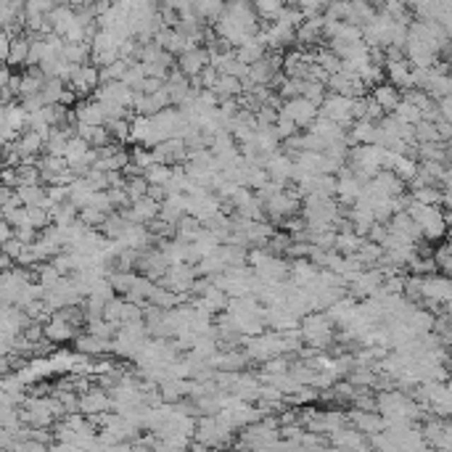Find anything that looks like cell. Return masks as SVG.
<instances>
[{
    "instance_id": "1",
    "label": "cell",
    "mask_w": 452,
    "mask_h": 452,
    "mask_svg": "<svg viewBox=\"0 0 452 452\" xmlns=\"http://www.w3.org/2000/svg\"><path fill=\"white\" fill-rule=\"evenodd\" d=\"M407 211H410L412 220L421 225L423 238H429V241H439V238L447 236L450 222H447V214H442L439 204H421V201L412 199L410 209Z\"/></svg>"
},
{
    "instance_id": "2",
    "label": "cell",
    "mask_w": 452,
    "mask_h": 452,
    "mask_svg": "<svg viewBox=\"0 0 452 452\" xmlns=\"http://www.w3.org/2000/svg\"><path fill=\"white\" fill-rule=\"evenodd\" d=\"M333 325L336 323L328 318L325 310H315L310 315L301 318V336H304V344L307 347H315V349H325L336 342V333H333Z\"/></svg>"
},
{
    "instance_id": "3",
    "label": "cell",
    "mask_w": 452,
    "mask_h": 452,
    "mask_svg": "<svg viewBox=\"0 0 452 452\" xmlns=\"http://www.w3.org/2000/svg\"><path fill=\"white\" fill-rule=\"evenodd\" d=\"M196 278H199V270L193 262H175V265H170V270L164 272V278H159V283H164L167 289L182 294V296H191Z\"/></svg>"
},
{
    "instance_id": "4",
    "label": "cell",
    "mask_w": 452,
    "mask_h": 452,
    "mask_svg": "<svg viewBox=\"0 0 452 452\" xmlns=\"http://www.w3.org/2000/svg\"><path fill=\"white\" fill-rule=\"evenodd\" d=\"M320 114L323 117H328V120L339 122L342 127L349 130L352 124H354V98L349 95H342V93H331V95H325V100L320 103Z\"/></svg>"
},
{
    "instance_id": "5",
    "label": "cell",
    "mask_w": 452,
    "mask_h": 452,
    "mask_svg": "<svg viewBox=\"0 0 452 452\" xmlns=\"http://www.w3.org/2000/svg\"><path fill=\"white\" fill-rule=\"evenodd\" d=\"M392 30H394V16L386 11H376L365 27H362V37L371 48H386L392 42Z\"/></svg>"
},
{
    "instance_id": "6",
    "label": "cell",
    "mask_w": 452,
    "mask_h": 452,
    "mask_svg": "<svg viewBox=\"0 0 452 452\" xmlns=\"http://www.w3.org/2000/svg\"><path fill=\"white\" fill-rule=\"evenodd\" d=\"M281 117L294 120L299 127H310L312 122L320 117V106H318L315 100L304 98V95H299V98H289L286 103H281Z\"/></svg>"
},
{
    "instance_id": "7",
    "label": "cell",
    "mask_w": 452,
    "mask_h": 452,
    "mask_svg": "<svg viewBox=\"0 0 452 452\" xmlns=\"http://www.w3.org/2000/svg\"><path fill=\"white\" fill-rule=\"evenodd\" d=\"M77 323H71L64 312H53L48 320H45V339L50 344H66V342H74L80 333H77Z\"/></svg>"
},
{
    "instance_id": "8",
    "label": "cell",
    "mask_w": 452,
    "mask_h": 452,
    "mask_svg": "<svg viewBox=\"0 0 452 452\" xmlns=\"http://www.w3.org/2000/svg\"><path fill=\"white\" fill-rule=\"evenodd\" d=\"M100 85V69L95 64H77L69 77V88L77 95H93Z\"/></svg>"
},
{
    "instance_id": "9",
    "label": "cell",
    "mask_w": 452,
    "mask_h": 452,
    "mask_svg": "<svg viewBox=\"0 0 452 452\" xmlns=\"http://www.w3.org/2000/svg\"><path fill=\"white\" fill-rule=\"evenodd\" d=\"M209 64H211V50L204 48V45H193V48L182 50L180 56H178V69H180L185 77H199Z\"/></svg>"
},
{
    "instance_id": "10",
    "label": "cell",
    "mask_w": 452,
    "mask_h": 452,
    "mask_svg": "<svg viewBox=\"0 0 452 452\" xmlns=\"http://www.w3.org/2000/svg\"><path fill=\"white\" fill-rule=\"evenodd\" d=\"M328 91L342 93V95H349V98H360V95H365L368 85L362 82V77L357 74V71L342 69V71H336V74H331V80H328Z\"/></svg>"
},
{
    "instance_id": "11",
    "label": "cell",
    "mask_w": 452,
    "mask_h": 452,
    "mask_svg": "<svg viewBox=\"0 0 452 452\" xmlns=\"http://www.w3.org/2000/svg\"><path fill=\"white\" fill-rule=\"evenodd\" d=\"M347 418H349V426L360 429V431L368 434V436L386 429V418H383L378 410H362V407H354V410L347 412Z\"/></svg>"
},
{
    "instance_id": "12",
    "label": "cell",
    "mask_w": 452,
    "mask_h": 452,
    "mask_svg": "<svg viewBox=\"0 0 452 452\" xmlns=\"http://www.w3.org/2000/svg\"><path fill=\"white\" fill-rule=\"evenodd\" d=\"M124 211V217L130 222H143V225H149L151 220H156L159 217V211H161V201H156L153 196H143V199L138 201H132L127 209H122Z\"/></svg>"
},
{
    "instance_id": "13",
    "label": "cell",
    "mask_w": 452,
    "mask_h": 452,
    "mask_svg": "<svg viewBox=\"0 0 452 452\" xmlns=\"http://www.w3.org/2000/svg\"><path fill=\"white\" fill-rule=\"evenodd\" d=\"M294 167H296V161H294L291 153H286V151H275V153H270V159L265 161V170L270 172L272 180L278 182H291L294 178Z\"/></svg>"
},
{
    "instance_id": "14",
    "label": "cell",
    "mask_w": 452,
    "mask_h": 452,
    "mask_svg": "<svg viewBox=\"0 0 452 452\" xmlns=\"http://www.w3.org/2000/svg\"><path fill=\"white\" fill-rule=\"evenodd\" d=\"M114 407V400H111L109 392H100V389H85L80 394V412H85L88 418L91 415H100V412H106Z\"/></svg>"
},
{
    "instance_id": "15",
    "label": "cell",
    "mask_w": 452,
    "mask_h": 452,
    "mask_svg": "<svg viewBox=\"0 0 452 452\" xmlns=\"http://www.w3.org/2000/svg\"><path fill=\"white\" fill-rule=\"evenodd\" d=\"M323 27H325V13H315V16H304V21L296 30V45H318L323 40Z\"/></svg>"
},
{
    "instance_id": "16",
    "label": "cell",
    "mask_w": 452,
    "mask_h": 452,
    "mask_svg": "<svg viewBox=\"0 0 452 452\" xmlns=\"http://www.w3.org/2000/svg\"><path fill=\"white\" fill-rule=\"evenodd\" d=\"M48 21H50V27H53V32H56V35L66 37L71 27L77 24V8H74V6H69V3H59V6H56V8L48 13Z\"/></svg>"
},
{
    "instance_id": "17",
    "label": "cell",
    "mask_w": 452,
    "mask_h": 452,
    "mask_svg": "<svg viewBox=\"0 0 452 452\" xmlns=\"http://www.w3.org/2000/svg\"><path fill=\"white\" fill-rule=\"evenodd\" d=\"M386 80L397 85L400 91H407L412 88V64L410 59H397V61H386Z\"/></svg>"
},
{
    "instance_id": "18",
    "label": "cell",
    "mask_w": 452,
    "mask_h": 452,
    "mask_svg": "<svg viewBox=\"0 0 452 452\" xmlns=\"http://www.w3.org/2000/svg\"><path fill=\"white\" fill-rule=\"evenodd\" d=\"M74 344H77V352L80 354H88V357H98V354H106V352H111V347H114V339H100V336H95V333H80L77 339H74Z\"/></svg>"
},
{
    "instance_id": "19",
    "label": "cell",
    "mask_w": 452,
    "mask_h": 452,
    "mask_svg": "<svg viewBox=\"0 0 452 452\" xmlns=\"http://www.w3.org/2000/svg\"><path fill=\"white\" fill-rule=\"evenodd\" d=\"M371 182L381 196H402L405 193V180L394 170H381Z\"/></svg>"
},
{
    "instance_id": "20",
    "label": "cell",
    "mask_w": 452,
    "mask_h": 452,
    "mask_svg": "<svg viewBox=\"0 0 452 452\" xmlns=\"http://www.w3.org/2000/svg\"><path fill=\"white\" fill-rule=\"evenodd\" d=\"M77 135H82V138L91 143V146H95V149H103V146H109V143L114 141L106 124H88V122H77Z\"/></svg>"
},
{
    "instance_id": "21",
    "label": "cell",
    "mask_w": 452,
    "mask_h": 452,
    "mask_svg": "<svg viewBox=\"0 0 452 452\" xmlns=\"http://www.w3.org/2000/svg\"><path fill=\"white\" fill-rule=\"evenodd\" d=\"M373 98L381 103V109L386 111V114H394V109L402 103V93L392 82H381V85L373 88Z\"/></svg>"
},
{
    "instance_id": "22",
    "label": "cell",
    "mask_w": 452,
    "mask_h": 452,
    "mask_svg": "<svg viewBox=\"0 0 452 452\" xmlns=\"http://www.w3.org/2000/svg\"><path fill=\"white\" fill-rule=\"evenodd\" d=\"M74 117L77 122H88V124H106V111L100 106V100H85V103H77L74 109Z\"/></svg>"
},
{
    "instance_id": "23",
    "label": "cell",
    "mask_w": 452,
    "mask_h": 452,
    "mask_svg": "<svg viewBox=\"0 0 452 452\" xmlns=\"http://www.w3.org/2000/svg\"><path fill=\"white\" fill-rule=\"evenodd\" d=\"M211 91L217 93L220 100H222V98H238L241 93H246V88H243L241 77H236V74H220Z\"/></svg>"
},
{
    "instance_id": "24",
    "label": "cell",
    "mask_w": 452,
    "mask_h": 452,
    "mask_svg": "<svg viewBox=\"0 0 452 452\" xmlns=\"http://www.w3.org/2000/svg\"><path fill=\"white\" fill-rule=\"evenodd\" d=\"M30 48H32L30 37H24V35L13 37V45H11V53H8V59H6V64H8V66H30Z\"/></svg>"
},
{
    "instance_id": "25",
    "label": "cell",
    "mask_w": 452,
    "mask_h": 452,
    "mask_svg": "<svg viewBox=\"0 0 452 452\" xmlns=\"http://www.w3.org/2000/svg\"><path fill=\"white\" fill-rule=\"evenodd\" d=\"M50 217H53V225H61V228H66L71 222L80 220V209L71 204L69 199L66 201H59L53 209H50Z\"/></svg>"
},
{
    "instance_id": "26",
    "label": "cell",
    "mask_w": 452,
    "mask_h": 452,
    "mask_svg": "<svg viewBox=\"0 0 452 452\" xmlns=\"http://www.w3.org/2000/svg\"><path fill=\"white\" fill-rule=\"evenodd\" d=\"M362 243H365V238H362L360 233L339 231L336 233V246H333V249L339 251V254H357V251L362 249Z\"/></svg>"
},
{
    "instance_id": "27",
    "label": "cell",
    "mask_w": 452,
    "mask_h": 452,
    "mask_svg": "<svg viewBox=\"0 0 452 452\" xmlns=\"http://www.w3.org/2000/svg\"><path fill=\"white\" fill-rule=\"evenodd\" d=\"M392 170L400 175L405 182H410L415 175H418V170H421V164L415 161V156H410V153H397L394 156V164H392Z\"/></svg>"
},
{
    "instance_id": "28",
    "label": "cell",
    "mask_w": 452,
    "mask_h": 452,
    "mask_svg": "<svg viewBox=\"0 0 452 452\" xmlns=\"http://www.w3.org/2000/svg\"><path fill=\"white\" fill-rule=\"evenodd\" d=\"M35 278H37V283H40L45 291H50V289H56L61 283V275L59 267L53 265V262H48V265H35Z\"/></svg>"
},
{
    "instance_id": "29",
    "label": "cell",
    "mask_w": 452,
    "mask_h": 452,
    "mask_svg": "<svg viewBox=\"0 0 452 452\" xmlns=\"http://www.w3.org/2000/svg\"><path fill=\"white\" fill-rule=\"evenodd\" d=\"M172 175H175V167L172 164H164V161H156L153 167L143 172V178L151 182V185H167L172 180Z\"/></svg>"
},
{
    "instance_id": "30",
    "label": "cell",
    "mask_w": 452,
    "mask_h": 452,
    "mask_svg": "<svg viewBox=\"0 0 452 452\" xmlns=\"http://www.w3.org/2000/svg\"><path fill=\"white\" fill-rule=\"evenodd\" d=\"M64 59L71 64H91V42H66Z\"/></svg>"
},
{
    "instance_id": "31",
    "label": "cell",
    "mask_w": 452,
    "mask_h": 452,
    "mask_svg": "<svg viewBox=\"0 0 452 452\" xmlns=\"http://www.w3.org/2000/svg\"><path fill=\"white\" fill-rule=\"evenodd\" d=\"M415 141L418 143H444L442 132L436 127V122H429V120H421L415 124Z\"/></svg>"
},
{
    "instance_id": "32",
    "label": "cell",
    "mask_w": 452,
    "mask_h": 452,
    "mask_svg": "<svg viewBox=\"0 0 452 452\" xmlns=\"http://www.w3.org/2000/svg\"><path fill=\"white\" fill-rule=\"evenodd\" d=\"M410 196L415 201H421V204H442L444 201V191L439 185H421V188H412Z\"/></svg>"
},
{
    "instance_id": "33",
    "label": "cell",
    "mask_w": 452,
    "mask_h": 452,
    "mask_svg": "<svg viewBox=\"0 0 452 452\" xmlns=\"http://www.w3.org/2000/svg\"><path fill=\"white\" fill-rule=\"evenodd\" d=\"M394 117L400 122H407V124H418V122L423 120V111L415 106V103H410V100L402 98V103L394 109Z\"/></svg>"
},
{
    "instance_id": "34",
    "label": "cell",
    "mask_w": 452,
    "mask_h": 452,
    "mask_svg": "<svg viewBox=\"0 0 452 452\" xmlns=\"http://www.w3.org/2000/svg\"><path fill=\"white\" fill-rule=\"evenodd\" d=\"M64 80L61 77H48L45 85H42V98L45 103H61V95H64Z\"/></svg>"
},
{
    "instance_id": "35",
    "label": "cell",
    "mask_w": 452,
    "mask_h": 452,
    "mask_svg": "<svg viewBox=\"0 0 452 452\" xmlns=\"http://www.w3.org/2000/svg\"><path fill=\"white\" fill-rule=\"evenodd\" d=\"M130 120H132V117H120V120L106 122V127H109V132H111V138H114V141H122V143L130 141Z\"/></svg>"
},
{
    "instance_id": "36",
    "label": "cell",
    "mask_w": 452,
    "mask_h": 452,
    "mask_svg": "<svg viewBox=\"0 0 452 452\" xmlns=\"http://www.w3.org/2000/svg\"><path fill=\"white\" fill-rule=\"evenodd\" d=\"M325 82H312V80H304V91H301V95L304 98H310V100H315L318 106H320L323 100H325Z\"/></svg>"
},
{
    "instance_id": "37",
    "label": "cell",
    "mask_w": 452,
    "mask_h": 452,
    "mask_svg": "<svg viewBox=\"0 0 452 452\" xmlns=\"http://www.w3.org/2000/svg\"><path fill=\"white\" fill-rule=\"evenodd\" d=\"M106 217H109V211L95 209V207H85V209L80 211V220H82V222H88L91 228H100V225L106 222Z\"/></svg>"
},
{
    "instance_id": "38",
    "label": "cell",
    "mask_w": 452,
    "mask_h": 452,
    "mask_svg": "<svg viewBox=\"0 0 452 452\" xmlns=\"http://www.w3.org/2000/svg\"><path fill=\"white\" fill-rule=\"evenodd\" d=\"M275 127H278V132H281L283 141H286V138H291V135H296V130H299V124H296L294 120H289V117H278Z\"/></svg>"
},
{
    "instance_id": "39",
    "label": "cell",
    "mask_w": 452,
    "mask_h": 452,
    "mask_svg": "<svg viewBox=\"0 0 452 452\" xmlns=\"http://www.w3.org/2000/svg\"><path fill=\"white\" fill-rule=\"evenodd\" d=\"M450 381H452V368H450Z\"/></svg>"
}]
</instances>
